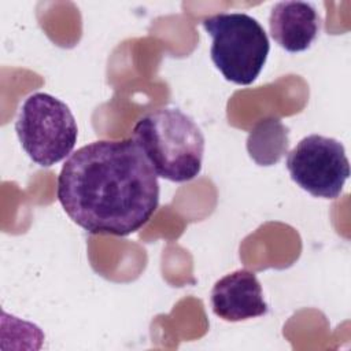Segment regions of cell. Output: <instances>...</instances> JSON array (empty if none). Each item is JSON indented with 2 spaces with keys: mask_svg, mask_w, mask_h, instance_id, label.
<instances>
[{
  "mask_svg": "<svg viewBox=\"0 0 351 351\" xmlns=\"http://www.w3.org/2000/svg\"><path fill=\"white\" fill-rule=\"evenodd\" d=\"M321 16L307 1H280L269 15L271 38L288 52H303L317 38Z\"/></svg>",
  "mask_w": 351,
  "mask_h": 351,
  "instance_id": "obj_7",
  "label": "cell"
},
{
  "mask_svg": "<svg viewBox=\"0 0 351 351\" xmlns=\"http://www.w3.org/2000/svg\"><path fill=\"white\" fill-rule=\"evenodd\" d=\"M56 196L70 219L88 233L123 237L156 211L159 182L132 138L97 140L69 155Z\"/></svg>",
  "mask_w": 351,
  "mask_h": 351,
  "instance_id": "obj_1",
  "label": "cell"
},
{
  "mask_svg": "<svg viewBox=\"0 0 351 351\" xmlns=\"http://www.w3.org/2000/svg\"><path fill=\"white\" fill-rule=\"evenodd\" d=\"M250 134L266 141L265 145L250 152L251 158H254L259 165H265V166L273 165L278 162V159L282 156L284 152H287L285 147L271 144L273 141L288 140V130L287 128H284V125L278 119H265L259 122L254 128V130H251Z\"/></svg>",
  "mask_w": 351,
  "mask_h": 351,
  "instance_id": "obj_8",
  "label": "cell"
},
{
  "mask_svg": "<svg viewBox=\"0 0 351 351\" xmlns=\"http://www.w3.org/2000/svg\"><path fill=\"white\" fill-rule=\"evenodd\" d=\"M130 138L158 177L186 182L202 171L206 144L203 132L180 108L163 107L143 115Z\"/></svg>",
  "mask_w": 351,
  "mask_h": 351,
  "instance_id": "obj_2",
  "label": "cell"
},
{
  "mask_svg": "<svg viewBox=\"0 0 351 351\" xmlns=\"http://www.w3.org/2000/svg\"><path fill=\"white\" fill-rule=\"evenodd\" d=\"M211 36L210 56L230 82L250 85L261 74L270 51L263 26L244 12H221L202 22Z\"/></svg>",
  "mask_w": 351,
  "mask_h": 351,
  "instance_id": "obj_3",
  "label": "cell"
},
{
  "mask_svg": "<svg viewBox=\"0 0 351 351\" xmlns=\"http://www.w3.org/2000/svg\"><path fill=\"white\" fill-rule=\"evenodd\" d=\"M15 132L29 158L49 167L71 154L78 137L75 118L58 97L36 92L29 95L15 121Z\"/></svg>",
  "mask_w": 351,
  "mask_h": 351,
  "instance_id": "obj_4",
  "label": "cell"
},
{
  "mask_svg": "<svg viewBox=\"0 0 351 351\" xmlns=\"http://www.w3.org/2000/svg\"><path fill=\"white\" fill-rule=\"evenodd\" d=\"M287 169L293 182L322 199H336L350 177L344 145L321 134L303 137L288 154Z\"/></svg>",
  "mask_w": 351,
  "mask_h": 351,
  "instance_id": "obj_5",
  "label": "cell"
},
{
  "mask_svg": "<svg viewBox=\"0 0 351 351\" xmlns=\"http://www.w3.org/2000/svg\"><path fill=\"white\" fill-rule=\"evenodd\" d=\"M213 313L223 321L239 322L266 315L262 285L248 269L234 270L219 278L211 289Z\"/></svg>",
  "mask_w": 351,
  "mask_h": 351,
  "instance_id": "obj_6",
  "label": "cell"
}]
</instances>
